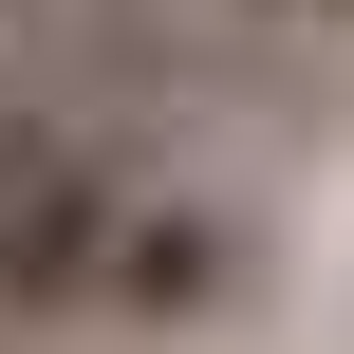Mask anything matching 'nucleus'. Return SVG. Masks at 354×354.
<instances>
[{"mask_svg":"<svg viewBox=\"0 0 354 354\" xmlns=\"http://www.w3.org/2000/svg\"><path fill=\"white\" fill-rule=\"evenodd\" d=\"M280 19H354V0H280Z\"/></svg>","mask_w":354,"mask_h":354,"instance_id":"2","label":"nucleus"},{"mask_svg":"<svg viewBox=\"0 0 354 354\" xmlns=\"http://www.w3.org/2000/svg\"><path fill=\"white\" fill-rule=\"evenodd\" d=\"M243 280V224L224 205H131V243H112V317H205Z\"/></svg>","mask_w":354,"mask_h":354,"instance_id":"1","label":"nucleus"}]
</instances>
